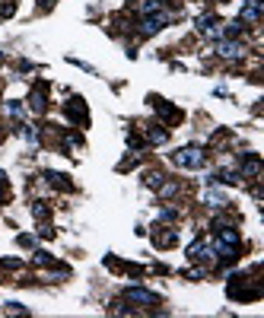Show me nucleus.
<instances>
[{
  "mask_svg": "<svg viewBox=\"0 0 264 318\" xmlns=\"http://www.w3.org/2000/svg\"><path fill=\"white\" fill-rule=\"evenodd\" d=\"M204 201H207V204H210V207H223V204H226V198H223V191H207V194H204Z\"/></svg>",
  "mask_w": 264,
  "mask_h": 318,
  "instance_id": "8",
  "label": "nucleus"
},
{
  "mask_svg": "<svg viewBox=\"0 0 264 318\" xmlns=\"http://www.w3.org/2000/svg\"><path fill=\"white\" fill-rule=\"evenodd\" d=\"M169 19H172V16H169V13H150V16H147L144 19V29H140V35H153V32H159L162 29V26H169Z\"/></svg>",
  "mask_w": 264,
  "mask_h": 318,
  "instance_id": "2",
  "label": "nucleus"
},
{
  "mask_svg": "<svg viewBox=\"0 0 264 318\" xmlns=\"http://www.w3.org/2000/svg\"><path fill=\"white\" fill-rule=\"evenodd\" d=\"M32 213H35V216H38V220H45V216H48V207H45V204H42V201H38V204H35V207H32Z\"/></svg>",
  "mask_w": 264,
  "mask_h": 318,
  "instance_id": "10",
  "label": "nucleus"
},
{
  "mask_svg": "<svg viewBox=\"0 0 264 318\" xmlns=\"http://www.w3.org/2000/svg\"><path fill=\"white\" fill-rule=\"evenodd\" d=\"M147 185H150V188H159L162 185V175L159 172H147Z\"/></svg>",
  "mask_w": 264,
  "mask_h": 318,
  "instance_id": "9",
  "label": "nucleus"
},
{
  "mask_svg": "<svg viewBox=\"0 0 264 318\" xmlns=\"http://www.w3.org/2000/svg\"><path fill=\"white\" fill-rule=\"evenodd\" d=\"M261 6H264V0H248V3L242 6V13H239V23H258Z\"/></svg>",
  "mask_w": 264,
  "mask_h": 318,
  "instance_id": "4",
  "label": "nucleus"
},
{
  "mask_svg": "<svg viewBox=\"0 0 264 318\" xmlns=\"http://www.w3.org/2000/svg\"><path fill=\"white\" fill-rule=\"evenodd\" d=\"M124 296H127V302H137V306H156L159 302L156 293H150V289H137V287H131Z\"/></svg>",
  "mask_w": 264,
  "mask_h": 318,
  "instance_id": "3",
  "label": "nucleus"
},
{
  "mask_svg": "<svg viewBox=\"0 0 264 318\" xmlns=\"http://www.w3.org/2000/svg\"><path fill=\"white\" fill-rule=\"evenodd\" d=\"M172 159H175V166H181V169H201L207 162V153L201 150V146H181Z\"/></svg>",
  "mask_w": 264,
  "mask_h": 318,
  "instance_id": "1",
  "label": "nucleus"
},
{
  "mask_svg": "<svg viewBox=\"0 0 264 318\" xmlns=\"http://www.w3.org/2000/svg\"><path fill=\"white\" fill-rule=\"evenodd\" d=\"M29 105H32V112H45V89H42V86L29 96Z\"/></svg>",
  "mask_w": 264,
  "mask_h": 318,
  "instance_id": "6",
  "label": "nucleus"
},
{
  "mask_svg": "<svg viewBox=\"0 0 264 318\" xmlns=\"http://www.w3.org/2000/svg\"><path fill=\"white\" fill-rule=\"evenodd\" d=\"M166 137L169 134L162 131V127H150V131H147V140H150V144H166Z\"/></svg>",
  "mask_w": 264,
  "mask_h": 318,
  "instance_id": "7",
  "label": "nucleus"
},
{
  "mask_svg": "<svg viewBox=\"0 0 264 318\" xmlns=\"http://www.w3.org/2000/svg\"><path fill=\"white\" fill-rule=\"evenodd\" d=\"M216 54H220V58H239L242 48L235 42H220V45H216Z\"/></svg>",
  "mask_w": 264,
  "mask_h": 318,
  "instance_id": "5",
  "label": "nucleus"
}]
</instances>
